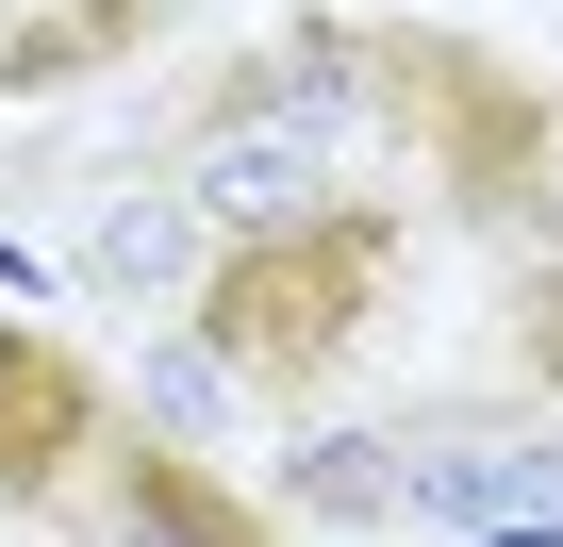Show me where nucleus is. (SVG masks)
Instances as JSON below:
<instances>
[{
    "label": "nucleus",
    "instance_id": "nucleus-2",
    "mask_svg": "<svg viewBox=\"0 0 563 547\" xmlns=\"http://www.w3.org/2000/svg\"><path fill=\"white\" fill-rule=\"evenodd\" d=\"M349 67H365V100H398V133L448 166V199L481 232H547V84L530 67H497L481 34H431V18L349 34Z\"/></svg>",
    "mask_w": 563,
    "mask_h": 547
},
{
    "label": "nucleus",
    "instance_id": "nucleus-1",
    "mask_svg": "<svg viewBox=\"0 0 563 547\" xmlns=\"http://www.w3.org/2000/svg\"><path fill=\"white\" fill-rule=\"evenodd\" d=\"M398 299V216L382 199H299V216H265L216 249V283H199V349L249 365L265 398H316Z\"/></svg>",
    "mask_w": 563,
    "mask_h": 547
},
{
    "label": "nucleus",
    "instance_id": "nucleus-3",
    "mask_svg": "<svg viewBox=\"0 0 563 547\" xmlns=\"http://www.w3.org/2000/svg\"><path fill=\"white\" fill-rule=\"evenodd\" d=\"M100 365L67 349V332H18V316H0V497H51L84 448H100Z\"/></svg>",
    "mask_w": 563,
    "mask_h": 547
},
{
    "label": "nucleus",
    "instance_id": "nucleus-4",
    "mask_svg": "<svg viewBox=\"0 0 563 547\" xmlns=\"http://www.w3.org/2000/svg\"><path fill=\"white\" fill-rule=\"evenodd\" d=\"M117 514H133V547H282V514L232 497V481H216L199 448H166V431L117 448Z\"/></svg>",
    "mask_w": 563,
    "mask_h": 547
}]
</instances>
